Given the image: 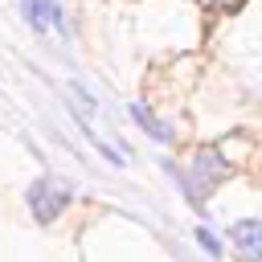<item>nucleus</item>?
<instances>
[{
	"mask_svg": "<svg viewBox=\"0 0 262 262\" xmlns=\"http://www.w3.org/2000/svg\"><path fill=\"white\" fill-rule=\"evenodd\" d=\"M225 172H229V164L221 160V151H196V160H192V168H188V176H180L176 172V180L184 184V192H188V201L192 205H201L221 180H225Z\"/></svg>",
	"mask_w": 262,
	"mask_h": 262,
	"instance_id": "obj_1",
	"label": "nucleus"
},
{
	"mask_svg": "<svg viewBox=\"0 0 262 262\" xmlns=\"http://www.w3.org/2000/svg\"><path fill=\"white\" fill-rule=\"evenodd\" d=\"M66 201H70V188L57 184V180H49V176L29 188V209H33V217H37L41 225H49V221L66 209Z\"/></svg>",
	"mask_w": 262,
	"mask_h": 262,
	"instance_id": "obj_2",
	"label": "nucleus"
},
{
	"mask_svg": "<svg viewBox=\"0 0 262 262\" xmlns=\"http://www.w3.org/2000/svg\"><path fill=\"white\" fill-rule=\"evenodd\" d=\"M229 242L237 246V254L246 262H262V221H233L229 225Z\"/></svg>",
	"mask_w": 262,
	"mask_h": 262,
	"instance_id": "obj_3",
	"label": "nucleus"
},
{
	"mask_svg": "<svg viewBox=\"0 0 262 262\" xmlns=\"http://www.w3.org/2000/svg\"><path fill=\"white\" fill-rule=\"evenodd\" d=\"M127 115H131V119H135V123H139V127H143L151 139H164V143L172 139V131H168V127H164V123H160V119H156V115H151L143 102H131V106H127Z\"/></svg>",
	"mask_w": 262,
	"mask_h": 262,
	"instance_id": "obj_4",
	"label": "nucleus"
},
{
	"mask_svg": "<svg viewBox=\"0 0 262 262\" xmlns=\"http://www.w3.org/2000/svg\"><path fill=\"white\" fill-rule=\"evenodd\" d=\"M196 242H201V246H205V250H209V254H213V258H217V254H221V242H217V237H213V233H209V229H196Z\"/></svg>",
	"mask_w": 262,
	"mask_h": 262,
	"instance_id": "obj_5",
	"label": "nucleus"
}]
</instances>
